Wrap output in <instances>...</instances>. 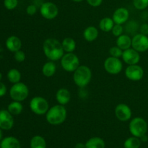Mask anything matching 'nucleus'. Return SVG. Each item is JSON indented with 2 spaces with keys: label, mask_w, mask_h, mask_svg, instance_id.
<instances>
[{
  "label": "nucleus",
  "mask_w": 148,
  "mask_h": 148,
  "mask_svg": "<svg viewBox=\"0 0 148 148\" xmlns=\"http://www.w3.org/2000/svg\"><path fill=\"white\" fill-rule=\"evenodd\" d=\"M43 51L47 59L53 62L60 60L64 54L62 43L53 38H49L44 40L43 43Z\"/></svg>",
  "instance_id": "obj_1"
},
{
  "label": "nucleus",
  "mask_w": 148,
  "mask_h": 148,
  "mask_svg": "<svg viewBox=\"0 0 148 148\" xmlns=\"http://www.w3.org/2000/svg\"><path fill=\"white\" fill-rule=\"evenodd\" d=\"M66 116L67 111L64 106L57 104L49 108L46 114V119L51 125L57 126L64 122Z\"/></svg>",
  "instance_id": "obj_2"
},
{
  "label": "nucleus",
  "mask_w": 148,
  "mask_h": 148,
  "mask_svg": "<svg viewBox=\"0 0 148 148\" xmlns=\"http://www.w3.org/2000/svg\"><path fill=\"white\" fill-rule=\"evenodd\" d=\"M92 79V71L86 65H79L74 72L73 80L79 88H84L88 85Z\"/></svg>",
  "instance_id": "obj_3"
},
{
  "label": "nucleus",
  "mask_w": 148,
  "mask_h": 148,
  "mask_svg": "<svg viewBox=\"0 0 148 148\" xmlns=\"http://www.w3.org/2000/svg\"><path fill=\"white\" fill-rule=\"evenodd\" d=\"M29 106L30 111L38 116L46 115L50 108L47 100L42 96L33 97L30 100Z\"/></svg>",
  "instance_id": "obj_4"
},
{
  "label": "nucleus",
  "mask_w": 148,
  "mask_h": 148,
  "mask_svg": "<svg viewBox=\"0 0 148 148\" xmlns=\"http://www.w3.org/2000/svg\"><path fill=\"white\" fill-rule=\"evenodd\" d=\"M129 130L132 136L140 138L147 132V123L142 117H135L130 121Z\"/></svg>",
  "instance_id": "obj_5"
},
{
  "label": "nucleus",
  "mask_w": 148,
  "mask_h": 148,
  "mask_svg": "<svg viewBox=\"0 0 148 148\" xmlns=\"http://www.w3.org/2000/svg\"><path fill=\"white\" fill-rule=\"evenodd\" d=\"M10 95L13 101L22 102L27 99L29 95V88L23 82L13 84L10 90Z\"/></svg>",
  "instance_id": "obj_6"
},
{
  "label": "nucleus",
  "mask_w": 148,
  "mask_h": 148,
  "mask_svg": "<svg viewBox=\"0 0 148 148\" xmlns=\"http://www.w3.org/2000/svg\"><path fill=\"white\" fill-rule=\"evenodd\" d=\"M62 69L68 72H74L80 65L79 59L75 53H66L60 59Z\"/></svg>",
  "instance_id": "obj_7"
},
{
  "label": "nucleus",
  "mask_w": 148,
  "mask_h": 148,
  "mask_svg": "<svg viewBox=\"0 0 148 148\" xmlns=\"http://www.w3.org/2000/svg\"><path fill=\"white\" fill-rule=\"evenodd\" d=\"M103 66L106 72L110 75H116L122 71L123 64L119 58L109 56L104 62Z\"/></svg>",
  "instance_id": "obj_8"
},
{
  "label": "nucleus",
  "mask_w": 148,
  "mask_h": 148,
  "mask_svg": "<svg viewBox=\"0 0 148 148\" xmlns=\"http://www.w3.org/2000/svg\"><path fill=\"white\" fill-rule=\"evenodd\" d=\"M40 13L42 17L46 20H53L59 14V8L54 3L46 1L40 5Z\"/></svg>",
  "instance_id": "obj_9"
},
{
  "label": "nucleus",
  "mask_w": 148,
  "mask_h": 148,
  "mask_svg": "<svg viewBox=\"0 0 148 148\" xmlns=\"http://www.w3.org/2000/svg\"><path fill=\"white\" fill-rule=\"evenodd\" d=\"M132 48L140 53L148 50V37L142 33H137L132 38Z\"/></svg>",
  "instance_id": "obj_10"
},
{
  "label": "nucleus",
  "mask_w": 148,
  "mask_h": 148,
  "mask_svg": "<svg viewBox=\"0 0 148 148\" xmlns=\"http://www.w3.org/2000/svg\"><path fill=\"white\" fill-rule=\"evenodd\" d=\"M125 76L128 79L134 82L141 80L144 77V70L140 65H128L125 69Z\"/></svg>",
  "instance_id": "obj_11"
},
{
  "label": "nucleus",
  "mask_w": 148,
  "mask_h": 148,
  "mask_svg": "<svg viewBox=\"0 0 148 148\" xmlns=\"http://www.w3.org/2000/svg\"><path fill=\"white\" fill-rule=\"evenodd\" d=\"M115 116L119 121H127L131 119L132 116V111L130 107L125 103H119L116 106Z\"/></svg>",
  "instance_id": "obj_12"
},
{
  "label": "nucleus",
  "mask_w": 148,
  "mask_h": 148,
  "mask_svg": "<svg viewBox=\"0 0 148 148\" xmlns=\"http://www.w3.org/2000/svg\"><path fill=\"white\" fill-rule=\"evenodd\" d=\"M121 59L124 63L128 65L137 64L140 61V52L137 51L133 48H130L123 51Z\"/></svg>",
  "instance_id": "obj_13"
},
{
  "label": "nucleus",
  "mask_w": 148,
  "mask_h": 148,
  "mask_svg": "<svg viewBox=\"0 0 148 148\" xmlns=\"http://www.w3.org/2000/svg\"><path fill=\"white\" fill-rule=\"evenodd\" d=\"M14 126V119L8 110L0 111V128L2 130H10Z\"/></svg>",
  "instance_id": "obj_14"
},
{
  "label": "nucleus",
  "mask_w": 148,
  "mask_h": 148,
  "mask_svg": "<svg viewBox=\"0 0 148 148\" xmlns=\"http://www.w3.org/2000/svg\"><path fill=\"white\" fill-rule=\"evenodd\" d=\"M129 18H130V12L125 7L117 8L113 13L112 19L115 24H124L128 21Z\"/></svg>",
  "instance_id": "obj_15"
},
{
  "label": "nucleus",
  "mask_w": 148,
  "mask_h": 148,
  "mask_svg": "<svg viewBox=\"0 0 148 148\" xmlns=\"http://www.w3.org/2000/svg\"><path fill=\"white\" fill-rule=\"evenodd\" d=\"M6 47L10 51L14 52L20 50L22 47V41L17 36H10L6 40Z\"/></svg>",
  "instance_id": "obj_16"
},
{
  "label": "nucleus",
  "mask_w": 148,
  "mask_h": 148,
  "mask_svg": "<svg viewBox=\"0 0 148 148\" xmlns=\"http://www.w3.org/2000/svg\"><path fill=\"white\" fill-rule=\"evenodd\" d=\"M56 100L60 105L65 106L69 103L71 100V93L66 88H60L56 93Z\"/></svg>",
  "instance_id": "obj_17"
},
{
  "label": "nucleus",
  "mask_w": 148,
  "mask_h": 148,
  "mask_svg": "<svg viewBox=\"0 0 148 148\" xmlns=\"http://www.w3.org/2000/svg\"><path fill=\"white\" fill-rule=\"evenodd\" d=\"M99 35L98 28L93 25L87 27L83 31V38L86 41L92 42L96 40Z\"/></svg>",
  "instance_id": "obj_18"
},
{
  "label": "nucleus",
  "mask_w": 148,
  "mask_h": 148,
  "mask_svg": "<svg viewBox=\"0 0 148 148\" xmlns=\"http://www.w3.org/2000/svg\"><path fill=\"white\" fill-rule=\"evenodd\" d=\"M116 43V46L123 51L132 47V38L127 34H122L117 37Z\"/></svg>",
  "instance_id": "obj_19"
},
{
  "label": "nucleus",
  "mask_w": 148,
  "mask_h": 148,
  "mask_svg": "<svg viewBox=\"0 0 148 148\" xmlns=\"http://www.w3.org/2000/svg\"><path fill=\"white\" fill-rule=\"evenodd\" d=\"M56 72V65L53 61H49L43 65L42 73L46 77L53 76Z\"/></svg>",
  "instance_id": "obj_20"
},
{
  "label": "nucleus",
  "mask_w": 148,
  "mask_h": 148,
  "mask_svg": "<svg viewBox=\"0 0 148 148\" xmlns=\"http://www.w3.org/2000/svg\"><path fill=\"white\" fill-rule=\"evenodd\" d=\"M1 148H21L20 141L14 137H7L1 142Z\"/></svg>",
  "instance_id": "obj_21"
},
{
  "label": "nucleus",
  "mask_w": 148,
  "mask_h": 148,
  "mask_svg": "<svg viewBox=\"0 0 148 148\" xmlns=\"http://www.w3.org/2000/svg\"><path fill=\"white\" fill-rule=\"evenodd\" d=\"M62 47L66 53H73L76 49V41L72 38L66 37L62 42Z\"/></svg>",
  "instance_id": "obj_22"
},
{
  "label": "nucleus",
  "mask_w": 148,
  "mask_h": 148,
  "mask_svg": "<svg viewBox=\"0 0 148 148\" xmlns=\"http://www.w3.org/2000/svg\"><path fill=\"white\" fill-rule=\"evenodd\" d=\"M114 25H115V23H114L112 18L106 17L101 19V21H100L99 27L102 31L105 32V33H108V32L111 31Z\"/></svg>",
  "instance_id": "obj_23"
},
{
  "label": "nucleus",
  "mask_w": 148,
  "mask_h": 148,
  "mask_svg": "<svg viewBox=\"0 0 148 148\" xmlns=\"http://www.w3.org/2000/svg\"><path fill=\"white\" fill-rule=\"evenodd\" d=\"M105 142L101 137H92L85 143V148H105Z\"/></svg>",
  "instance_id": "obj_24"
},
{
  "label": "nucleus",
  "mask_w": 148,
  "mask_h": 148,
  "mask_svg": "<svg viewBox=\"0 0 148 148\" xmlns=\"http://www.w3.org/2000/svg\"><path fill=\"white\" fill-rule=\"evenodd\" d=\"M7 110L12 115L18 116L23 112V106L21 103V102L13 101L8 105Z\"/></svg>",
  "instance_id": "obj_25"
},
{
  "label": "nucleus",
  "mask_w": 148,
  "mask_h": 148,
  "mask_svg": "<svg viewBox=\"0 0 148 148\" xmlns=\"http://www.w3.org/2000/svg\"><path fill=\"white\" fill-rule=\"evenodd\" d=\"M30 148H46V142L40 135L34 136L30 140Z\"/></svg>",
  "instance_id": "obj_26"
},
{
  "label": "nucleus",
  "mask_w": 148,
  "mask_h": 148,
  "mask_svg": "<svg viewBox=\"0 0 148 148\" xmlns=\"http://www.w3.org/2000/svg\"><path fill=\"white\" fill-rule=\"evenodd\" d=\"M21 77V73L17 69H11L7 73V78H8L9 81L12 84L20 82Z\"/></svg>",
  "instance_id": "obj_27"
},
{
  "label": "nucleus",
  "mask_w": 148,
  "mask_h": 148,
  "mask_svg": "<svg viewBox=\"0 0 148 148\" xmlns=\"http://www.w3.org/2000/svg\"><path fill=\"white\" fill-rule=\"evenodd\" d=\"M141 145V140L136 137H129L124 143V148H140Z\"/></svg>",
  "instance_id": "obj_28"
},
{
  "label": "nucleus",
  "mask_w": 148,
  "mask_h": 148,
  "mask_svg": "<svg viewBox=\"0 0 148 148\" xmlns=\"http://www.w3.org/2000/svg\"><path fill=\"white\" fill-rule=\"evenodd\" d=\"M133 5L137 10H144L148 7V0H132Z\"/></svg>",
  "instance_id": "obj_29"
},
{
  "label": "nucleus",
  "mask_w": 148,
  "mask_h": 148,
  "mask_svg": "<svg viewBox=\"0 0 148 148\" xmlns=\"http://www.w3.org/2000/svg\"><path fill=\"white\" fill-rule=\"evenodd\" d=\"M123 53V50L120 49L119 46H112L109 49V54L111 56L116 58H121Z\"/></svg>",
  "instance_id": "obj_30"
},
{
  "label": "nucleus",
  "mask_w": 148,
  "mask_h": 148,
  "mask_svg": "<svg viewBox=\"0 0 148 148\" xmlns=\"http://www.w3.org/2000/svg\"><path fill=\"white\" fill-rule=\"evenodd\" d=\"M18 0H4V5L8 10H12L17 7Z\"/></svg>",
  "instance_id": "obj_31"
},
{
  "label": "nucleus",
  "mask_w": 148,
  "mask_h": 148,
  "mask_svg": "<svg viewBox=\"0 0 148 148\" xmlns=\"http://www.w3.org/2000/svg\"><path fill=\"white\" fill-rule=\"evenodd\" d=\"M112 32L113 36H116V37H119L121 35L123 34V32H124V27H122V25H119V24H115L114 25V27L111 30Z\"/></svg>",
  "instance_id": "obj_32"
},
{
  "label": "nucleus",
  "mask_w": 148,
  "mask_h": 148,
  "mask_svg": "<svg viewBox=\"0 0 148 148\" xmlns=\"http://www.w3.org/2000/svg\"><path fill=\"white\" fill-rule=\"evenodd\" d=\"M14 58L16 62L21 63L25 60V53L21 50H19L14 53Z\"/></svg>",
  "instance_id": "obj_33"
},
{
  "label": "nucleus",
  "mask_w": 148,
  "mask_h": 148,
  "mask_svg": "<svg viewBox=\"0 0 148 148\" xmlns=\"http://www.w3.org/2000/svg\"><path fill=\"white\" fill-rule=\"evenodd\" d=\"M37 7H36L35 4H30L26 8V13H27L28 15L33 16L37 12Z\"/></svg>",
  "instance_id": "obj_34"
},
{
  "label": "nucleus",
  "mask_w": 148,
  "mask_h": 148,
  "mask_svg": "<svg viewBox=\"0 0 148 148\" xmlns=\"http://www.w3.org/2000/svg\"><path fill=\"white\" fill-rule=\"evenodd\" d=\"M88 4L92 7H98L102 4L103 0H86Z\"/></svg>",
  "instance_id": "obj_35"
},
{
  "label": "nucleus",
  "mask_w": 148,
  "mask_h": 148,
  "mask_svg": "<svg viewBox=\"0 0 148 148\" xmlns=\"http://www.w3.org/2000/svg\"><path fill=\"white\" fill-rule=\"evenodd\" d=\"M140 33L143 35H145V36H147L148 35V24L147 23H143L140 26Z\"/></svg>",
  "instance_id": "obj_36"
},
{
  "label": "nucleus",
  "mask_w": 148,
  "mask_h": 148,
  "mask_svg": "<svg viewBox=\"0 0 148 148\" xmlns=\"http://www.w3.org/2000/svg\"><path fill=\"white\" fill-rule=\"evenodd\" d=\"M7 93V87L4 83L0 82V97L4 96Z\"/></svg>",
  "instance_id": "obj_37"
},
{
  "label": "nucleus",
  "mask_w": 148,
  "mask_h": 148,
  "mask_svg": "<svg viewBox=\"0 0 148 148\" xmlns=\"http://www.w3.org/2000/svg\"><path fill=\"white\" fill-rule=\"evenodd\" d=\"M75 148H85V144H83V143H77L75 145Z\"/></svg>",
  "instance_id": "obj_38"
},
{
  "label": "nucleus",
  "mask_w": 148,
  "mask_h": 148,
  "mask_svg": "<svg viewBox=\"0 0 148 148\" xmlns=\"http://www.w3.org/2000/svg\"><path fill=\"white\" fill-rule=\"evenodd\" d=\"M140 140H141V141H143V142H147V140H148V137H147V136L146 135V134H145V135L142 136V137H140Z\"/></svg>",
  "instance_id": "obj_39"
},
{
  "label": "nucleus",
  "mask_w": 148,
  "mask_h": 148,
  "mask_svg": "<svg viewBox=\"0 0 148 148\" xmlns=\"http://www.w3.org/2000/svg\"><path fill=\"white\" fill-rule=\"evenodd\" d=\"M1 130H1V128H0V140H1V139H2V131H1Z\"/></svg>",
  "instance_id": "obj_40"
},
{
  "label": "nucleus",
  "mask_w": 148,
  "mask_h": 148,
  "mask_svg": "<svg viewBox=\"0 0 148 148\" xmlns=\"http://www.w3.org/2000/svg\"><path fill=\"white\" fill-rule=\"evenodd\" d=\"M72 1H75V2H77V3H79V2H82V1H83L84 0H72Z\"/></svg>",
  "instance_id": "obj_41"
},
{
  "label": "nucleus",
  "mask_w": 148,
  "mask_h": 148,
  "mask_svg": "<svg viewBox=\"0 0 148 148\" xmlns=\"http://www.w3.org/2000/svg\"><path fill=\"white\" fill-rule=\"evenodd\" d=\"M1 79H2V74H1V72H0V82H1Z\"/></svg>",
  "instance_id": "obj_42"
},
{
  "label": "nucleus",
  "mask_w": 148,
  "mask_h": 148,
  "mask_svg": "<svg viewBox=\"0 0 148 148\" xmlns=\"http://www.w3.org/2000/svg\"><path fill=\"white\" fill-rule=\"evenodd\" d=\"M0 148H1V143H0Z\"/></svg>",
  "instance_id": "obj_43"
}]
</instances>
